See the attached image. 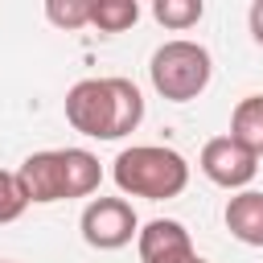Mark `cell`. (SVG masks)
Returning a JSON list of instances; mask_svg holds the SVG:
<instances>
[{"mask_svg":"<svg viewBox=\"0 0 263 263\" xmlns=\"http://www.w3.org/2000/svg\"><path fill=\"white\" fill-rule=\"evenodd\" d=\"M66 119L74 132L95 140H119L140 127L144 99L127 78H82L66 95Z\"/></svg>","mask_w":263,"mask_h":263,"instance_id":"6da1fadb","label":"cell"},{"mask_svg":"<svg viewBox=\"0 0 263 263\" xmlns=\"http://www.w3.org/2000/svg\"><path fill=\"white\" fill-rule=\"evenodd\" d=\"M16 177L29 201H70V197L95 193L103 181V168H99V156H90L86 148H53V152H33L16 168Z\"/></svg>","mask_w":263,"mask_h":263,"instance_id":"7a4b0ae2","label":"cell"},{"mask_svg":"<svg viewBox=\"0 0 263 263\" xmlns=\"http://www.w3.org/2000/svg\"><path fill=\"white\" fill-rule=\"evenodd\" d=\"M115 185L132 197L148 201H168L189 185V164L181 152L160 148V144H136L115 156Z\"/></svg>","mask_w":263,"mask_h":263,"instance_id":"3957f363","label":"cell"},{"mask_svg":"<svg viewBox=\"0 0 263 263\" xmlns=\"http://www.w3.org/2000/svg\"><path fill=\"white\" fill-rule=\"evenodd\" d=\"M152 86L173 103H189L210 86V53L197 41H164L152 53Z\"/></svg>","mask_w":263,"mask_h":263,"instance_id":"277c9868","label":"cell"},{"mask_svg":"<svg viewBox=\"0 0 263 263\" xmlns=\"http://www.w3.org/2000/svg\"><path fill=\"white\" fill-rule=\"evenodd\" d=\"M136 234V210L123 197H95L82 210V238L99 251H119Z\"/></svg>","mask_w":263,"mask_h":263,"instance_id":"5b68a950","label":"cell"},{"mask_svg":"<svg viewBox=\"0 0 263 263\" xmlns=\"http://www.w3.org/2000/svg\"><path fill=\"white\" fill-rule=\"evenodd\" d=\"M201 173H205L214 185H222V189H242V185L255 181L259 156H251V152H247L242 144H234L230 136H218V140H210V144L201 148Z\"/></svg>","mask_w":263,"mask_h":263,"instance_id":"8992f818","label":"cell"},{"mask_svg":"<svg viewBox=\"0 0 263 263\" xmlns=\"http://www.w3.org/2000/svg\"><path fill=\"white\" fill-rule=\"evenodd\" d=\"M197 251L189 242V230L173 218H156L140 230V259L144 263H189Z\"/></svg>","mask_w":263,"mask_h":263,"instance_id":"52a82bcc","label":"cell"},{"mask_svg":"<svg viewBox=\"0 0 263 263\" xmlns=\"http://www.w3.org/2000/svg\"><path fill=\"white\" fill-rule=\"evenodd\" d=\"M226 230L247 242V247H263V193L247 189L238 197H230L226 205Z\"/></svg>","mask_w":263,"mask_h":263,"instance_id":"ba28073f","label":"cell"},{"mask_svg":"<svg viewBox=\"0 0 263 263\" xmlns=\"http://www.w3.org/2000/svg\"><path fill=\"white\" fill-rule=\"evenodd\" d=\"M230 140L242 144L251 156H263V95L238 99V107L230 115Z\"/></svg>","mask_w":263,"mask_h":263,"instance_id":"9c48e42d","label":"cell"},{"mask_svg":"<svg viewBox=\"0 0 263 263\" xmlns=\"http://www.w3.org/2000/svg\"><path fill=\"white\" fill-rule=\"evenodd\" d=\"M136 16H140L136 0H99V4H90V25L103 29V33H123V29L136 25Z\"/></svg>","mask_w":263,"mask_h":263,"instance_id":"30bf717a","label":"cell"},{"mask_svg":"<svg viewBox=\"0 0 263 263\" xmlns=\"http://www.w3.org/2000/svg\"><path fill=\"white\" fill-rule=\"evenodd\" d=\"M201 12H205L201 0H156L152 4V16L168 29H189V25L201 21Z\"/></svg>","mask_w":263,"mask_h":263,"instance_id":"8fae6325","label":"cell"},{"mask_svg":"<svg viewBox=\"0 0 263 263\" xmlns=\"http://www.w3.org/2000/svg\"><path fill=\"white\" fill-rule=\"evenodd\" d=\"M25 205H29V197H25L21 177L0 168V226H4V222H16V218L25 214Z\"/></svg>","mask_w":263,"mask_h":263,"instance_id":"7c38bea8","label":"cell"},{"mask_svg":"<svg viewBox=\"0 0 263 263\" xmlns=\"http://www.w3.org/2000/svg\"><path fill=\"white\" fill-rule=\"evenodd\" d=\"M45 16L58 29H82V25H90V0H49Z\"/></svg>","mask_w":263,"mask_h":263,"instance_id":"4fadbf2b","label":"cell"},{"mask_svg":"<svg viewBox=\"0 0 263 263\" xmlns=\"http://www.w3.org/2000/svg\"><path fill=\"white\" fill-rule=\"evenodd\" d=\"M251 37L263 45V0H255V4H251Z\"/></svg>","mask_w":263,"mask_h":263,"instance_id":"5bb4252c","label":"cell"},{"mask_svg":"<svg viewBox=\"0 0 263 263\" xmlns=\"http://www.w3.org/2000/svg\"><path fill=\"white\" fill-rule=\"evenodd\" d=\"M189 263H205V259H197V255H193V259H189Z\"/></svg>","mask_w":263,"mask_h":263,"instance_id":"9a60e30c","label":"cell"}]
</instances>
